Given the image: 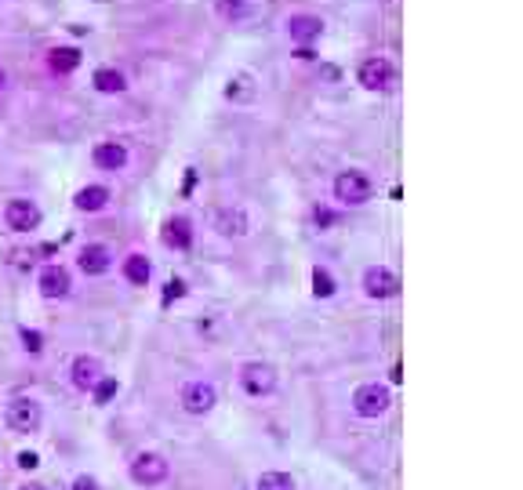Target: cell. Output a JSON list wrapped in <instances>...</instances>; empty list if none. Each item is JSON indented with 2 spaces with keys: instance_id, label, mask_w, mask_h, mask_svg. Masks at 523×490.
<instances>
[{
  "instance_id": "2",
  "label": "cell",
  "mask_w": 523,
  "mask_h": 490,
  "mask_svg": "<svg viewBox=\"0 0 523 490\" xmlns=\"http://www.w3.org/2000/svg\"><path fill=\"white\" fill-rule=\"evenodd\" d=\"M131 479L138 483V486H161V483H168V476H171V465H168V458L164 454H156V451H138L135 458H131Z\"/></svg>"
},
{
  "instance_id": "1",
  "label": "cell",
  "mask_w": 523,
  "mask_h": 490,
  "mask_svg": "<svg viewBox=\"0 0 523 490\" xmlns=\"http://www.w3.org/2000/svg\"><path fill=\"white\" fill-rule=\"evenodd\" d=\"M371 196H375V182L363 175V171H356V168L338 171V179H335V200H338V203H345V207H363Z\"/></svg>"
},
{
  "instance_id": "3",
  "label": "cell",
  "mask_w": 523,
  "mask_h": 490,
  "mask_svg": "<svg viewBox=\"0 0 523 490\" xmlns=\"http://www.w3.org/2000/svg\"><path fill=\"white\" fill-rule=\"evenodd\" d=\"M240 389L247 393V396H254V400H262V396H270L273 389H277V367L273 363H262V360H247L244 367H240Z\"/></svg>"
},
{
  "instance_id": "11",
  "label": "cell",
  "mask_w": 523,
  "mask_h": 490,
  "mask_svg": "<svg viewBox=\"0 0 523 490\" xmlns=\"http://www.w3.org/2000/svg\"><path fill=\"white\" fill-rule=\"evenodd\" d=\"M91 160L98 171H124L128 168V145L117 142V138H106L91 149Z\"/></svg>"
},
{
  "instance_id": "7",
  "label": "cell",
  "mask_w": 523,
  "mask_h": 490,
  "mask_svg": "<svg viewBox=\"0 0 523 490\" xmlns=\"http://www.w3.org/2000/svg\"><path fill=\"white\" fill-rule=\"evenodd\" d=\"M356 80L368 91H389L396 84V70H393L389 59H382V54H371V59H363L356 66Z\"/></svg>"
},
{
  "instance_id": "32",
  "label": "cell",
  "mask_w": 523,
  "mask_h": 490,
  "mask_svg": "<svg viewBox=\"0 0 523 490\" xmlns=\"http://www.w3.org/2000/svg\"><path fill=\"white\" fill-rule=\"evenodd\" d=\"M19 490H47L44 483H26V486H19Z\"/></svg>"
},
{
  "instance_id": "29",
  "label": "cell",
  "mask_w": 523,
  "mask_h": 490,
  "mask_svg": "<svg viewBox=\"0 0 523 490\" xmlns=\"http://www.w3.org/2000/svg\"><path fill=\"white\" fill-rule=\"evenodd\" d=\"M73 490H98V479L95 476H77L73 479Z\"/></svg>"
},
{
  "instance_id": "26",
  "label": "cell",
  "mask_w": 523,
  "mask_h": 490,
  "mask_svg": "<svg viewBox=\"0 0 523 490\" xmlns=\"http://www.w3.org/2000/svg\"><path fill=\"white\" fill-rule=\"evenodd\" d=\"M22 349L37 356V353L44 349V335H40V331H29V327H26V331H22Z\"/></svg>"
},
{
  "instance_id": "9",
  "label": "cell",
  "mask_w": 523,
  "mask_h": 490,
  "mask_svg": "<svg viewBox=\"0 0 523 490\" xmlns=\"http://www.w3.org/2000/svg\"><path fill=\"white\" fill-rule=\"evenodd\" d=\"M37 291H40L47 302H62V298H70V291H73L70 269H62V265H44V269H40V277H37Z\"/></svg>"
},
{
  "instance_id": "10",
  "label": "cell",
  "mask_w": 523,
  "mask_h": 490,
  "mask_svg": "<svg viewBox=\"0 0 523 490\" xmlns=\"http://www.w3.org/2000/svg\"><path fill=\"white\" fill-rule=\"evenodd\" d=\"M363 295L375 298V302L396 298V295H400V280H396V272H393V269H386V265H371L368 272H363Z\"/></svg>"
},
{
  "instance_id": "19",
  "label": "cell",
  "mask_w": 523,
  "mask_h": 490,
  "mask_svg": "<svg viewBox=\"0 0 523 490\" xmlns=\"http://www.w3.org/2000/svg\"><path fill=\"white\" fill-rule=\"evenodd\" d=\"M110 189L106 186H98V182H91V186H84L77 196H73V207L77 211H84V214H95V211H102V207H106L110 203Z\"/></svg>"
},
{
  "instance_id": "25",
  "label": "cell",
  "mask_w": 523,
  "mask_h": 490,
  "mask_svg": "<svg viewBox=\"0 0 523 490\" xmlns=\"http://www.w3.org/2000/svg\"><path fill=\"white\" fill-rule=\"evenodd\" d=\"M219 15L222 19H244L247 15V0H219Z\"/></svg>"
},
{
  "instance_id": "28",
  "label": "cell",
  "mask_w": 523,
  "mask_h": 490,
  "mask_svg": "<svg viewBox=\"0 0 523 490\" xmlns=\"http://www.w3.org/2000/svg\"><path fill=\"white\" fill-rule=\"evenodd\" d=\"M37 465H40V458H37L33 451H22V454H19V469H26V472H29V469H37Z\"/></svg>"
},
{
  "instance_id": "14",
  "label": "cell",
  "mask_w": 523,
  "mask_h": 490,
  "mask_svg": "<svg viewBox=\"0 0 523 490\" xmlns=\"http://www.w3.org/2000/svg\"><path fill=\"white\" fill-rule=\"evenodd\" d=\"M215 229H219L226 240H240V237L251 233V218H247L244 207H222V211L215 214Z\"/></svg>"
},
{
  "instance_id": "31",
  "label": "cell",
  "mask_w": 523,
  "mask_h": 490,
  "mask_svg": "<svg viewBox=\"0 0 523 490\" xmlns=\"http://www.w3.org/2000/svg\"><path fill=\"white\" fill-rule=\"evenodd\" d=\"M4 87H8V70L0 66V91H4Z\"/></svg>"
},
{
  "instance_id": "5",
  "label": "cell",
  "mask_w": 523,
  "mask_h": 490,
  "mask_svg": "<svg viewBox=\"0 0 523 490\" xmlns=\"http://www.w3.org/2000/svg\"><path fill=\"white\" fill-rule=\"evenodd\" d=\"M4 425H8L12 432H19V436H29V432H37V428L44 425V411H40L37 400L15 396V400L4 407Z\"/></svg>"
},
{
  "instance_id": "21",
  "label": "cell",
  "mask_w": 523,
  "mask_h": 490,
  "mask_svg": "<svg viewBox=\"0 0 523 490\" xmlns=\"http://www.w3.org/2000/svg\"><path fill=\"white\" fill-rule=\"evenodd\" d=\"M226 98H229V102H251V98H254V80H251V73H237V77H229V84H226Z\"/></svg>"
},
{
  "instance_id": "15",
  "label": "cell",
  "mask_w": 523,
  "mask_h": 490,
  "mask_svg": "<svg viewBox=\"0 0 523 490\" xmlns=\"http://www.w3.org/2000/svg\"><path fill=\"white\" fill-rule=\"evenodd\" d=\"M102 374H106V370H102V360L98 356H77L73 360V367H70V378H73V386L77 389H84V393H91L95 386H98V378Z\"/></svg>"
},
{
  "instance_id": "24",
  "label": "cell",
  "mask_w": 523,
  "mask_h": 490,
  "mask_svg": "<svg viewBox=\"0 0 523 490\" xmlns=\"http://www.w3.org/2000/svg\"><path fill=\"white\" fill-rule=\"evenodd\" d=\"M117 393H120V381H117V378H110V374H102V378H98V386L91 389V396H95V403H98V407H106Z\"/></svg>"
},
{
  "instance_id": "4",
  "label": "cell",
  "mask_w": 523,
  "mask_h": 490,
  "mask_svg": "<svg viewBox=\"0 0 523 490\" xmlns=\"http://www.w3.org/2000/svg\"><path fill=\"white\" fill-rule=\"evenodd\" d=\"M389 407H393L389 386H378V381H363V386H356V393H353V411H356L360 418H382Z\"/></svg>"
},
{
  "instance_id": "18",
  "label": "cell",
  "mask_w": 523,
  "mask_h": 490,
  "mask_svg": "<svg viewBox=\"0 0 523 490\" xmlns=\"http://www.w3.org/2000/svg\"><path fill=\"white\" fill-rule=\"evenodd\" d=\"M91 84H95L98 95H124L128 91V77L120 70H113V66H98L91 73Z\"/></svg>"
},
{
  "instance_id": "13",
  "label": "cell",
  "mask_w": 523,
  "mask_h": 490,
  "mask_svg": "<svg viewBox=\"0 0 523 490\" xmlns=\"http://www.w3.org/2000/svg\"><path fill=\"white\" fill-rule=\"evenodd\" d=\"M320 33H324V19H320V15L298 12V15L287 19V37H291L295 44H302V47H309L312 40H320Z\"/></svg>"
},
{
  "instance_id": "16",
  "label": "cell",
  "mask_w": 523,
  "mask_h": 490,
  "mask_svg": "<svg viewBox=\"0 0 523 490\" xmlns=\"http://www.w3.org/2000/svg\"><path fill=\"white\" fill-rule=\"evenodd\" d=\"M161 240H164L171 251H189V247H193V222H189L186 214L168 218V222H164V233H161Z\"/></svg>"
},
{
  "instance_id": "27",
  "label": "cell",
  "mask_w": 523,
  "mask_h": 490,
  "mask_svg": "<svg viewBox=\"0 0 523 490\" xmlns=\"http://www.w3.org/2000/svg\"><path fill=\"white\" fill-rule=\"evenodd\" d=\"M312 222H317L320 229L335 226V211H328V207H317V211H312Z\"/></svg>"
},
{
  "instance_id": "22",
  "label": "cell",
  "mask_w": 523,
  "mask_h": 490,
  "mask_svg": "<svg viewBox=\"0 0 523 490\" xmlns=\"http://www.w3.org/2000/svg\"><path fill=\"white\" fill-rule=\"evenodd\" d=\"M254 490H298V483L291 472H262Z\"/></svg>"
},
{
  "instance_id": "17",
  "label": "cell",
  "mask_w": 523,
  "mask_h": 490,
  "mask_svg": "<svg viewBox=\"0 0 523 490\" xmlns=\"http://www.w3.org/2000/svg\"><path fill=\"white\" fill-rule=\"evenodd\" d=\"M80 62H84V54H80V47H73V44H59V47H51L47 51V66L55 70V73H73V70H80Z\"/></svg>"
},
{
  "instance_id": "30",
  "label": "cell",
  "mask_w": 523,
  "mask_h": 490,
  "mask_svg": "<svg viewBox=\"0 0 523 490\" xmlns=\"http://www.w3.org/2000/svg\"><path fill=\"white\" fill-rule=\"evenodd\" d=\"M182 295H186V284H182V280H171V284H168V295H164V298L171 302V298H182Z\"/></svg>"
},
{
  "instance_id": "12",
  "label": "cell",
  "mask_w": 523,
  "mask_h": 490,
  "mask_svg": "<svg viewBox=\"0 0 523 490\" xmlns=\"http://www.w3.org/2000/svg\"><path fill=\"white\" fill-rule=\"evenodd\" d=\"M77 265H80L84 277H106V272L113 269V251L106 244H87V247H80Z\"/></svg>"
},
{
  "instance_id": "8",
  "label": "cell",
  "mask_w": 523,
  "mask_h": 490,
  "mask_svg": "<svg viewBox=\"0 0 523 490\" xmlns=\"http://www.w3.org/2000/svg\"><path fill=\"white\" fill-rule=\"evenodd\" d=\"M40 222H44V214H40V207L33 200L15 196V200L4 203V226L12 233H33V229H40Z\"/></svg>"
},
{
  "instance_id": "20",
  "label": "cell",
  "mask_w": 523,
  "mask_h": 490,
  "mask_svg": "<svg viewBox=\"0 0 523 490\" xmlns=\"http://www.w3.org/2000/svg\"><path fill=\"white\" fill-rule=\"evenodd\" d=\"M120 269H124V280H128V284H135V287H145V284H149V277H153V265H149V258H145V254H128Z\"/></svg>"
},
{
  "instance_id": "23",
  "label": "cell",
  "mask_w": 523,
  "mask_h": 490,
  "mask_svg": "<svg viewBox=\"0 0 523 490\" xmlns=\"http://www.w3.org/2000/svg\"><path fill=\"white\" fill-rule=\"evenodd\" d=\"M335 291H338V284L331 277V269H324V265L312 269V295H317V298H331Z\"/></svg>"
},
{
  "instance_id": "6",
  "label": "cell",
  "mask_w": 523,
  "mask_h": 490,
  "mask_svg": "<svg viewBox=\"0 0 523 490\" xmlns=\"http://www.w3.org/2000/svg\"><path fill=\"white\" fill-rule=\"evenodd\" d=\"M178 403H182V411H186V414L203 418V414H212V411H215V403H219V389L212 386V381H203V378L186 381V386H182V396H178Z\"/></svg>"
}]
</instances>
